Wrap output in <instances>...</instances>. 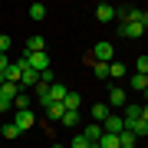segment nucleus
Wrapping results in <instances>:
<instances>
[{
  "label": "nucleus",
  "instance_id": "f257e3e1",
  "mask_svg": "<svg viewBox=\"0 0 148 148\" xmlns=\"http://www.w3.org/2000/svg\"><path fill=\"white\" fill-rule=\"evenodd\" d=\"M89 59H92V63H112V59H115V46H112L109 40H99L92 46V56Z\"/></svg>",
  "mask_w": 148,
  "mask_h": 148
},
{
  "label": "nucleus",
  "instance_id": "f03ea898",
  "mask_svg": "<svg viewBox=\"0 0 148 148\" xmlns=\"http://www.w3.org/2000/svg\"><path fill=\"white\" fill-rule=\"evenodd\" d=\"M23 66L33 69V73H43V69H49V53H23Z\"/></svg>",
  "mask_w": 148,
  "mask_h": 148
},
{
  "label": "nucleus",
  "instance_id": "7ed1b4c3",
  "mask_svg": "<svg viewBox=\"0 0 148 148\" xmlns=\"http://www.w3.org/2000/svg\"><path fill=\"white\" fill-rule=\"evenodd\" d=\"M145 30H148V23H138V20L119 23V33H122V36H128V40H138V36H145Z\"/></svg>",
  "mask_w": 148,
  "mask_h": 148
},
{
  "label": "nucleus",
  "instance_id": "20e7f679",
  "mask_svg": "<svg viewBox=\"0 0 148 148\" xmlns=\"http://www.w3.org/2000/svg\"><path fill=\"white\" fill-rule=\"evenodd\" d=\"M125 102H128L125 89H119V86H112V89H109V102H106V106H109L112 112H119V109H125Z\"/></svg>",
  "mask_w": 148,
  "mask_h": 148
},
{
  "label": "nucleus",
  "instance_id": "39448f33",
  "mask_svg": "<svg viewBox=\"0 0 148 148\" xmlns=\"http://www.w3.org/2000/svg\"><path fill=\"white\" fill-rule=\"evenodd\" d=\"M102 132H106V135H122V132H125V125H122V115H119V112H112V115L102 122Z\"/></svg>",
  "mask_w": 148,
  "mask_h": 148
},
{
  "label": "nucleus",
  "instance_id": "423d86ee",
  "mask_svg": "<svg viewBox=\"0 0 148 148\" xmlns=\"http://www.w3.org/2000/svg\"><path fill=\"white\" fill-rule=\"evenodd\" d=\"M16 92H20V86H16V82H3V86H0V106L10 109V102L16 99Z\"/></svg>",
  "mask_w": 148,
  "mask_h": 148
},
{
  "label": "nucleus",
  "instance_id": "0eeeda50",
  "mask_svg": "<svg viewBox=\"0 0 148 148\" xmlns=\"http://www.w3.org/2000/svg\"><path fill=\"white\" fill-rule=\"evenodd\" d=\"M33 122H36V115H33L30 109H23V112H16V115H13V125L20 128V132H27V128H33Z\"/></svg>",
  "mask_w": 148,
  "mask_h": 148
},
{
  "label": "nucleus",
  "instance_id": "6e6552de",
  "mask_svg": "<svg viewBox=\"0 0 148 148\" xmlns=\"http://www.w3.org/2000/svg\"><path fill=\"white\" fill-rule=\"evenodd\" d=\"M109 115H112V109H109V106H106V102H95V106H92V109H89V119H92V122H95V125H102V122H106V119H109Z\"/></svg>",
  "mask_w": 148,
  "mask_h": 148
},
{
  "label": "nucleus",
  "instance_id": "1a4fd4ad",
  "mask_svg": "<svg viewBox=\"0 0 148 148\" xmlns=\"http://www.w3.org/2000/svg\"><path fill=\"white\" fill-rule=\"evenodd\" d=\"M79 106H82V95L76 92V89H66V99H63V109H66V112H79Z\"/></svg>",
  "mask_w": 148,
  "mask_h": 148
},
{
  "label": "nucleus",
  "instance_id": "9d476101",
  "mask_svg": "<svg viewBox=\"0 0 148 148\" xmlns=\"http://www.w3.org/2000/svg\"><path fill=\"white\" fill-rule=\"evenodd\" d=\"M23 69H27L23 59H16V63H10V66L3 69V79H7V82H20V73H23Z\"/></svg>",
  "mask_w": 148,
  "mask_h": 148
},
{
  "label": "nucleus",
  "instance_id": "9b49d317",
  "mask_svg": "<svg viewBox=\"0 0 148 148\" xmlns=\"http://www.w3.org/2000/svg\"><path fill=\"white\" fill-rule=\"evenodd\" d=\"M95 20L112 23V20H115V7H112V3H99V7H95Z\"/></svg>",
  "mask_w": 148,
  "mask_h": 148
},
{
  "label": "nucleus",
  "instance_id": "f8f14e48",
  "mask_svg": "<svg viewBox=\"0 0 148 148\" xmlns=\"http://www.w3.org/2000/svg\"><path fill=\"white\" fill-rule=\"evenodd\" d=\"M138 115H145V106H132V102H125V109H122V122H132Z\"/></svg>",
  "mask_w": 148,
  "mask_h": 148
},
{
  "label": "nucleus",
  "instance_id": "ddd939ff",
  "mask_svg": "<svg viewBox=\"0 0 148 148\" xmlns=\"http://www.w3.org/2000/svg\"><path fill=\"white\" fill-rule=\"evenodd\" d=\"M27 53H46V40L43 36H30L27 40Z\"/></svg>",
  "mask_w": 148,
  "mask_h": 148
},
{
  "label": "nucleus",
  "instance_id": "4468645a",
  "mask_svg": "<svg viewBox=\"0 0 148 148\" xmlns=\"http://www.w3.org/2000/svg\"><path fill=\"white\" fill-rule=\"evenodd\" d=\"M125 76H128V69L112 59V63H109V79H125Z\"/></svg>",
  "mask_w": 148,
  "mask_h": 148
},
{
  "label": "nucleus",
  "instance_id": "2eb2a0df",
  "mask_svg": "<svg viewBox=\"0 0 148 148\" xmlns=\"http://www.w3.org/2000/svg\"><path fill=\"white\" fill-rule=\"evenodd\" d=\"M128 86H132V89H138V92H148V76H138V73H132Z\"/></svg>",
  "mask_w": 148,
  "mask_h": 148
},
{
  "label": "nucleus",
  "instance_id": "dca6fc26",
  "mask_svg": "<svg viewBox=\"0 0 148 148\" xmlns=\"http://www.w3.org/2000/svg\"><path fill=\"white\" fill-rule=\"evenodd\" d=\"M56 82V73H53V69H43V73L36 76V86H43V89H46V86H53Z\"/></svg>",
  "mask_w": 148,
  "mask_h": 148
},
{
  "label": "nucleus",
  "instance_id": "f3484780",
  "mask_svg": "<svg viewBox=\"0 0 148 148\" xmlns=\"http://www.w3.org/2000/svg\"><path fill=\"white\" fill-rule=\"evenodd\" d=\"M10 106H13L16 112H23V109H30V92H16V99L10 102Z\"/></svg>",
  "mask_w": 148,
  "mask_h": 148
},
{
  "label": "nucleus",
  "instance_id": "a211bd4d",
  "mask_svg": "<svg viewBox=\"0 0 148 148\" xmlns=\"http://www.w3.org/2000/svg\"><path fill=\"white\" fill-rule=\"evenodd\" d=\"M86 138H89V142H99L102 138V125H95V122H89V125H86V132H82Z\"/></svg>",
  "mask_w": 148,
  "mask_h": 148
},
{
  "label": "nucleus",
  "instance_id": "6ab92c4d",
  "mask_svg": "<svg viewBox=\"0 0 148 148\" xmlns=\"http://www.w3.org/2000/svg\"><path fill=\"white\" fill-rule=\"evenodd\" d=\"M95 145H99V148H119V135H106V132H102V138Z\"/></svg>",
  "mask_w": 148,
  "mask_h": 148
},
{
  "label": "nucleus",
  "instance_id": "aec40b11",
  "mask_svg": "<svg viewBox=\"0 0 148 148\" xmlns=\"http://www.w3.org/2000/svg\"><path fill=\"white\" fill-rule=\"evenodd\" d=\"M92 73H95V79H109V63H92Z\"/></svg>",
  "mask_w": 148,
  "mask_h": 148
},
{
  "label": "nucleus",
  "instance_id": "412c9836",
  "mask_svg": "<svg viewBox=\"0 0 148 148\" xmlns=\"http://www.w3.org/2000/svg\"><path fill=\"white\" fill-rule=\"evenodd\" d=\"M59 122H63L66 128H76V125H79V112H63V119H59Z\"/></svg>",
  "mask_w": 148,
  "mask_h": 148
},
{
  "label": "nucleus",
  "instance_id": "4be33fe9",
  "mask_svg": "<svg viewBox=\"0 0 148 148\" xmlns=\"http://www.w3.org/2000/svg\"><path fill=\"white\" fill-rule=\"evenodd\" d=\"M63 112H66V109H63V102H53V106L46 109V115L53 119V122H59V119H63Z\"/></svg>",
  "mask_w": 148,
  "mask_h": 148
},
{
  "label": "nucleus",
  "instance_id": "5701e85b",
  "mask_svg": "<svg viewBox=\"0 0 148 148\" xmlns=\"http://www.w3.org/2000/svg\"><path fill=\"white\" fill-rule=\"evenodd\" d=\"M135 73H138V76H148V56H145V53L135 59Z\"/></svg>",
  "mask_w": 148,
  "mask_h": 148
},
{
  "label": "nucleus",
  "instance_id": "b1692460",
  "mask_svg": "<svg viewBox=\"0 0 148 148\" xmlns=\"http://www.w3.org/2000/svg\"><path fill=\"white\" fill-rule=\"evenodd\" d=\"M0 132H3V138H16V135H20V128H16L13 122H3V128H0Z\"/></svg>",
  "mask_w": 148,
  "mask_h": 148
},
{
  "label": "nucleus",
  "instance_id": "393cba45",
  "mask_svg": "<svg viewBox=\"0 0 148 148\" xmlns=\"http://www.w3.org/2000/svg\"><path fill=\"white\" fill-rule=\"evenodd\" d=\"M89 145H92V142H89V138H86L82 132H79V135H76V138H73V142H69V148H89Z\"/></svg>",
  "mask_w": 148,
  "mask_h": 148
},
{
  "label": "nucleus",
  "instance_id": "a878e982",
  "mask_svg": "<svg viewBox=\"0 0 148 148\" xmlns=\"http://www.w3.org/2000/svg\"><path fill=\"white\" fill-rule=\"evenodd\" d=\"M30 16H33V20H43V16H46V7H43V3H33L30 7Z\"/></svg>",
  "mask_w": 148,
  "mask_h": 148
},
{
  "label": "nucleus",
  "instance_id": "bb28decb",
  "mask_svg": "<svg viewBox=\"0 0 148 148\" xmlns=\"http://www.w3.org/2000/svg\"><path fill=\"white\" fill-rule=\"evenodd\" d=\"M0 53H3V56L10 53V36H0Z\"/></svg>",
  "mask_w": 148,
  "mask_h": 148
},
{
  "label": "nucleus",
  "instance_id": "cd10ccee",
  "mask_svg": "<svg viewBox=\"0 0 148 148\" xmlns=\"http://www.w3.org/2000/svg\"><path fill=\"white\" fill-rule=\"evenodd\" d=\"M7 66H10V56H3V53H0V73H3Z\"/></svg>",
  "mask_w": 148,
  "mask_h": 148
},
{
  "label": "nucleus",
  "instance_id": "c85d7f7f",
  "mask_svg": "<svg viewBox=\"0 0 148 148\" xmlns=\"http://www.w3.org/2000/svg\"><path fill=\"white\" fill-rule=\"evenodd\" d=\"M3 112H10V109H7V106H0V115H3Z\"/></svg>",
  "mask_w": 148,
  "mask_h": 148
},
{
  "label": "nucleus",
  "instance_id": "c756f323",
  "mask_svg": "<svg viewBox=\"0 0 148 148\" xmlns=\"http://www.w3.org/2000/svg\"><path fill=\"white\" fill-rule=\"evenodd\" d=\"M53 148H66V145H59V142H56V145H53Z\"/></svg>",
  "mask_w": 148,
  "mask_h": 148
}]
</instances>
